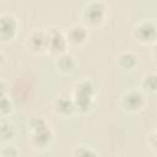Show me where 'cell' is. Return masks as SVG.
Masks as SVG:
<instances>
[{
  "label": "cell",
  "mask_w": 157,
  "mask_h": 157,
  "mask_svg": "<svg viewBox=\"0 0 157 157\" xmlns=\"http://www.w3.org/2000/svg\"><path fill=\"white\" fill-rule=\"evenodd\" d=\"M53 112L61 118H70L75 114V107L71 97L69 96H59L52 103Z\"/></svg>",
  "instance_id": "30bf717a"
},
{
  "label": "cell",
  "mask_w": 157,
  "mask_h": 157,
  "mask_svg": "<svg viewBox=\"0 0 157 157\" xmlns=\"http://www.w3.org/2000/svg\"><path fill=\"white\" fill-rule=\"evenodd\" d=\"M7 92H9V85L5 80H1L0 78V97H4V96H7Z\"/></svg>",
  "instance_id": "ffe728a7"
},
{
  "label": "cell",
  "mask_w": 157,
  "mask_h": 157,
  "mask_svg": "<svg viewBox=\"0 0 157 157\" xmlns=\"http://www.w3.org/2000/svg\"><path fill=\"white\" fill-rule=\"evenodd\" d=\"M145 96L147 94H155L157 91V75L155 72H147L141 77L140 81V88H139Z\"/></svg>",
  "instance_id": "5bb4252c"
},
{
  "label": "cell",
  "mask_w": 157,
  "mask_h": 157,
  "mask_svg": "<svg viewBox=\"0 0 157 157\" xmlns=\"http://www.w3.org/2000/svg\"><path fill=\"white\" fill-rule=\"evenodd\" d=\"M0 157H20V152L12 144H5L0 150Z\"/></svg>",
  "instance_id": "ac0fdd59"
},
{
  "label": "cell",
  "mask_w": 157,
  "mask_h": 157,
  "mask_svg": "<svg viewBox=\"0 0 157 157\" xmlns=\"http://www.w3.org/2000/svg\"><path fill=\"white\" fill-rule=\"evenodd\" d=\"M117 66L125 71H131L139 65V55L132 50H124L117 55Z\"/></svg>",
  "instance_id": "7c38bea8"
},
{
  "label": "cell",
  "mask_w": 157,
  "mask_h": 157,
  "mask_svg": "<svg viewBox=\"0 0 157 157\" xmlns=\"http://www.w3.org/2000/svg\"><path fill=\"white\" fill-rule=\"evenodd\" d=\"M49 125L50 124L48 123V120L44 117H40V115H34V117L29 118L28 121H27V128H28L29 132H34V131L42 130V129H44V128H47Z\"/></svg>",
  "instance_id": "9a60e30c"
},
{
  "label": "cell",
  "mask_w": 157,
  "mask_h": 157,
  "mask_svg": "<svg viewBox=\"0 0 157 157\" xmlns=\"http://www.w3.org/2000/svg\"><path fill=\"white\" fill-rule=\"evenodd\" d=\"M76 65L77 63H76L75 56L69 52H65V53H61L54 56V67L56 69L58 72L63 75L71 74L76 69Z\"/></svg>",
  "instance_id": "8fae6325"
},
{
  "label": "cell",
  "mask_w": 157,
  "mask_h": 157,
  "mask_svg": "<svg viewBox=\"0 0 157 157\" xmlns=\"http://www.w3.org/2000/svg\"><path fill=\"white\" fill-rule=\"evenodd\" d=\"M131 37L144 45L155 44L157 39V26L155 20L144 18L136 22L131 28Z\"/></svg>",
  "instance_id": "3957f363"
},
{
  "label": "cell",
  "mask_w": 157,
  "mask_h": 157,
  "mask_svg": "<svg viewBox=\"0 0 157 157\" xmlns=\"http://www.w3.org/2000/svg\"><path fill=\"white\" fill-rule=\"evenodd\" d=\"M5 61H6V55L4 54L2 50H0V69L5 65Z\"/></svg>",
  "instance_id": "44dd1931"
},
{
  "label": "cell",
  "mask_w": 157,
  "mask_h": 157,
  "mask_svg": "<svg viewBox=\"0 0 157 157\" xmlns=\"http://www.w3.org/2000/svg\"><path fill=\"white\" fill-rule=\"evenodd\" d=\"M64 32H65L67 44H71L75 47H81L86 44L90 38V29L86 26H83L81 22L70 25L67 29Z\"/></svg>",
  "instance_id": "9c48e42d"
},
{
  "label": "cell",
  "mask_w": 157,
  "mask_h": 157,
  "mask_svg": "<svg viewBox=\"0 0 157 157\" xmlns=\"http://www.w3.org/2000/svg\"><path fill=\"white\" fill-rule=\"evenodd\" d=\"M96 92H97L96 85L91 78L83 77L76 81L72 86V92L70 96L74 102L75 113L78 114L90 113L94 107Z\"/></svg>",
  "instance_id": "6da1fadb"
},
{
  "label": "cell",
  "mask_w": 157,
  "mask_h": 157,
  "mask_svg": "<svg viewBox=\"0 0 157 157\" xmlns=\"http://www.w3.org/2000/svg\"><path fill=\"white\" fill-rule=\"evenodd\" d=\"M71 157H98V153L91 146L76 145L71 151Z\"/></svg>",
  "instance_id": "2e32d148"
},
{
  "label": "cell",
  "mask_w": 157,
  "mask_h": 157,
  "mask_svg": "<svg viewBox=\"0 0 157 157\" xmlns=\"http://www.w3.org/2000/svg\"><path fill=\"white\" fill-rule=\"evenodd\" d=\"M47 31V53L56 56L61 53L67 52V40L65 32L59 27H50Z\"/></svg>",
  "instance_id": "5b68a950"
},
{
  "label": "cell",
  "mask_w": 157,
  "mask_h": 157,
  "mask_svg": "<svg viewBox=\"0 0 157 157\" xmlns=\"http://www.w3.org/2000/svg\"><path fill=\"white\" fill-rule=\"evenodd\" d=\"M16 135L17 130L13 123L9 119H0V141H2L4 144H11Z\"/></svg>",
  "instance_id": "4fadbf2b"
},
{
  "label": "cell",
  "mask_w": 157,
  "mask_h": 157,
  "mask_svg": "<svg viewBox=\"0 0 157 157\" xmlns=\"http://www.w3.org/2000/svg\"><path fill=\"white\" fill-rule=\"evenodd\" d=\"M156 140H157V131H156V129H152L150 131V134L147 135V140H146L147 147H148V150L152 153H156V151H157V142H156Z\"/></svg>",
  "instance_id": "d6986e66"
},
{
  "label": "cell",
  "mask_w": 157,
  "mask_h": 157,
  "mask_svg": "<svg viewBox=\"0 0 157 157\" xmlns=\"http://www.w3.org/2000/svg\"><path fill=\"white\" fill-rule=\"evenodd\" d=\"M18 20L17 17L9 11L0 13V42L9 43L15 39L18 32Z\"/></svg>",
  "instance_id": "8992f818"
},
{
  "label": "cell",
  "mask_w": 157,
  "mask_h": 157,
  "mask_svg": "<svg viewBox=\"0 0 157 157\" xmlns=\"http://www.w3.org/2000/svg\"><path fill=\"white\" fill-rule=\"evenodd\" d=\"M13 102L9 96L0 97V119H7L13 112Z\"/></svg>",
  "instance_id": "e0dca14e"
},
{
  "label": "cell",
  "mask_w": 157,
  "mask_h": 157,
  "mask_svg": "<svg viewBox=\"0 0 157 157\" xmlns=\"http://www.w3.org/2000/svg\"><path fill=\"white\" fill-rule=\"evenodd\" d=\"M26 47L32 54H42L47 52V31L44 28L32 29L26 38Z\"/></svg>",
  "instance_id": "ba28073f"
},
{
  "label": "cell",
  "mask_w": 157,
  "mask_h": 157,
  "mask_svg": "<svg viewBox=\"0 0 157 157\" xmlns=\"http://www.w3.org/2000/svg\"><path fill=\"white\" fill-rule=\"evenodd\" d=\"M146 103H147L146 96L139 88L126 90L125 92H123L119 101L120 108L129 114H137L142 112L146 107Z\"/></svg>",
  "instance_id": "277c9868"
},
{
  "label": "cell",
  "mask_w": 157,
  "mask_h": 157,
  "mask_svg": "<svg viewBox=\"0 0 157 157\" xmlns=\"http://www.w3.org/2000/svg\"><path fill=\"white\" fill-rule=\"evenodd\" d=\"M108 12L107 4L102 0H90L83 2L80 9L81 23L90 28H96L103 25Z\"/></svg>",
  "instance_id": "7a4b0ae2"
},
{
  "label": "cell",
  "mask_w": 157,
  "mask_h": 157,
  "mask_svg": "<svg viewBox=\"0 0 157 157\" xmlns=\"http://www.w3.org/2000/svg\"><path fill=\"white\" fill-rule=\"evenodd\" d=\"M54 137H55L54 130L49 125L42 130L29 132V145L34 151L43 152V151H47L53 145Z\"/></svg>",
  "instance_id": "52a82bcc"
}]
</instances>
